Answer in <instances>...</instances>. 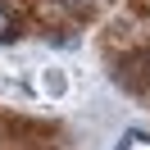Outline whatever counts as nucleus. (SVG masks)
Segmentation results:
<instances>
[{
  "label": "nucleus",
  "mask_w": 150,
  "mask_h": 150,
  "mask_svg": "<svg viewBox=\"0 0 150 150\" xmlns=\"http://www.w3.org/2000/svg\"><path fill=\"white\" fill-rule=\"evenodd\" d=\"M14 28H18V18H14V9L0 0V41H14V37H18Z\"/></svg>",
  "instance_id": "f257e3e1"
},
{
  "label": "nucleus",
  "mask_w": 150,
  "mask_h": 150,
  "mask_svg": "<svg viewBox=\"0 0 150 150\" xmlns=\"http://www.w3.org/2000/svg\"><path fill=\"white\" fill-rule=\"evenodd\" d=\"M118 150H150V137L146 132H127V137L118 141Z\"/></svg>",
  "instance_id": "f03ea898"
},
{
  "label": "nucleus",
  "mask_w": 150,
  "mask_h": 150,
  "mask_svg": "<svg viewBox=\"0 0 150 150\" xmlns=\"http://www.w3.org/2000/svg\"><path fill=\"white\" fill-rule=\"evenodd\" d=\"M64 5H73V9H91L96 0H64Z\"/></svg>",
  "instance_id": "7ed1b4c3"
},
{
  "label": "nucleus",
  "mask_w": 150,
  "mask_h": 150,
  "mask_svg": "<svg viewBox=\"0 0 150 150\" xmlns=\"http://www.w3.org/2000/svg\"><path fill=\"white\" fill-rule=\"evenodd\" d=\"M132 9H137V14H150V0H132Z\"/></svg>",
  "instance_id": "20e7f679"
}]
</instances>
